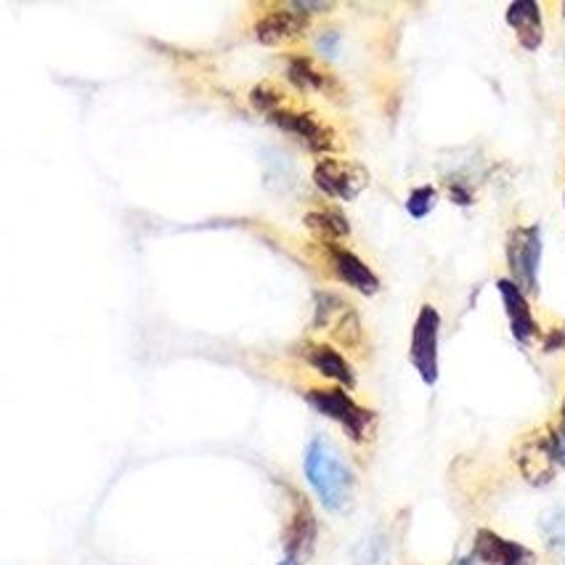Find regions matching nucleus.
<instances>
[{
  "label": "nucleus",
  "mask_w": 565,
  "mask_h": 565,
  "mask_svg": "<svg viewBox=\"0 0 565 565\" xmlns=\"http://www.w3.org/2000/svg\"><path fill=\"white\" fill-rule=\"evenodd\" d=\"M249 102H253L255 109L266 115L268 122L276 125L281 134L295 138V141H298L300 147H306L308 152L324 154L334 152V147H338V136H334L330 125L321 122L319 117L311 115V111L295 107L290 98L281 94L279 88H274V85H255V88L249 90Z\"/></svg>",
  "instance_id": "1"
},
{
  "label": "nucleus",
  "mask_w": 565,
  "mask_h": 565,
  "mask_svg": "<svg viewBox=\"0 0 565 565\" xmlns=\"http://www.w3.org/2000/svg\"><path fill=\"white\" fill-rule=\"evenodd\" d=\"M303 472L311 483L313 494L319 497L321 508L332 515H345L353 508L356 497V476L345 457L334 449L332 441L324 436H317L308 444L303 457Z\"/></svg>",
  "instance_id": "2"
},
{
  "label": "nucleus",
  "mask_w": 565,
  "mask_h": 565,
  "mask_svg": "<svg viewBox=\"0 0 565 565\" xmlns=\"http://www.w3.org/2000/svg\"><path fill=\"white\" fill-rule=\"evenodd\" d=\"M330 9L321 3H306V0H292V3H274L255 19V38L268 49H281V45L298 43L311 28L313 14Z\"/></svg>",
  "instance_id": "3"
},
{
  "label": "nucleus",
  "mask_w": 565,
  "mask_h": 565,
  "mask_svg": "<svg viewBox=\"0 0 565 565\" xmlns=\"http://www.w3.org/2000/svg\"><path fill=\"white\" fill-rule=\"evenodd\" d=\"M306 401L311 404L313 412L324 414L327 419L338 423L340 428L353 444H364L372 436L374 425H377V414L366 406H361L348 396L345 387H313L306 393Z\"/></svg>",
  "instance_id": "4"
},
{
  "label": "nucleus",
  "mask_w": 565,
  "mask_h": 565,
  "mask_svg": "<svg viewBox=\"0 0 565 565\" xmlns=\"http://www.w3.org/2000/svg\"><path fill=\"white\" fill-rule=\"evenodd\" d=\"M512 459H515V468L525 483L536 486V489L550 486L555 481L557 472L563 470L555 428L544 425V428L525 433L521 441L515 444V449H512Z\"/></svg>",
  "instance_id": "5"
},
{
  "label": "nucleus",
  "mask_w": 565,
  "mask_h": 565,
  "mask_svg": "<svg viewBox=\"0 0 565 565\" xmlns=\"http://www.w3.org/2000/svg\"><path fill=\"white\" fill-rule=\"evenodd\" d=\"M542 228L536 223L531 226H518L508 234L504 242V255H508L510 279L515 281L521 290L534 298L539 295V268H542Z\"/></svg>",
  "instance_id": "6"
},
{
  "label": "nucleus",
  "mask_w": 565,
  "mask_h": 565,
  "mask_svg": "<svg viewBox=\"0 0 565 565\" xmlns=\"http://www.w3.org/2000/svg\"><path fill=\"white\" fill-rule=\"evenodd\" d=\"M438 348H441V313L436 306L425 303L417 311L409 340V361L414 372L419 374L425 385L433 387L441 377V361H438Z\"/></svg>",
  "instance_id": "7"
},
{
  "label": "nucleus",
  "mask_w": 565,
  "mask_h": 565,
  "mask_svg": "<svg viewBox=\"0 0 565 565\" xmlns=\"http://www.w3.org/2000/svg\"><path fill=\"white\" fill-rule=\"evenodd\" d=\"M313 183L319 186V192H324L332 200L348 202L356 200L361 189L366 186V170L353 162L338 160V157H324L313 168Z\"/></svg>",
  "instance_id": "8"
},
{
  "label": "nucleus",
  "mask_w": 565,
  "mask_h": 565,
  "mask_svg": "<svg viewBox=\"0 0 565 565\" xmlns=\"http://www.w3.org/2000/svg\"><path fill=\"white\" fill-rule=\"evenodd\" d=\"M321 249H324V258L330 263L334 279H340L345 287H351L359 295H366V298L380 292V276L356 253L340 245H321Z\"/></svg>",
  "instance_id": "9"
},
{
  "label": "nucleus",
  "mask_w": 565,
  "mask_h": 565,
  "mask_svg": "<svg viewBox=\"0 0 565 565\" xmlns=\"http://www.w3.org/2000/svg\"><path fill=\"white\" fill-rule=\"evenodd\" d=\"M497 292L504 306V313H508L512 338H515L521 345L534 343L539 338V324H536L534 311H531L529 295H525L521 287L510 279V276H504V279L497 281Z\"/></svg>",
  "instance_id": "10"
},
{
  "label": "nucleus",
  "mask_w": 565,
  "mask_h": 565,
  "mask_svg": "<svg viewBox=\"0 0 565 565\" xmlns=\"http://www.w3.org/2000/svg\"><path fill=\"white\" fill-rule=\"evenodd\" d=\"M472 555L478 557L481 565H536L534 550L499 536L491 529H481L472 539Z\"/></svg>",
  "instance_id": "11"
},
{
  "label": "nucleus",
  "mask_w": 565,
  "mask_h": 565,
  "mask_svg": "<svg viewBox=\"0 0 565 565\" xmlns=\"http://www.w3.org/2000/svg\"><path fill=\"white\" fill-rule=\"evenodd\" d=\"M317 539H319L317 515H313L311 504L298 494L290 523H287L285 529V557H292V561L298 563L308 561V557L313 555V547H317Z\"/></svg>",
  "instance_id": "12"
},
{
  "label": "nucleus",
  "mask_w": 565,
  "mask_h": 565,
  "mask_svg": "<svg viewBox=\"0 0 565 565\" xmlns=\"http://www.w3.org/2000/svg\"><path fill=\"white\" fill-rule=\"evenodd\" d=\"M303 359L311 370H317L321 374V377L332 380V383L345 387V391L356 387V372H353L351 361L330 343H308Z\"/></svg>",
  "instance_id": "13"
},
{
  "label": "nucleus",
  "mask_w": 565,
  "mask_h": 565,
  "mask_svg": "<svg viewBox=\"0 0 565 565\" xmlns=\"http://www.w3.org/2000/svg\"><path fill=\"white\" fill-rule=\"evenodd\" d=\"M508 19V28L515 32L518 43L523 51H539L544 43V22H542V9L534 0H515L504 11Z\"/></svg>",
  "instance_id": "14"
},
{
  "label": "nucleus",
  "mask_w": 565,
  "mask_h": 565,
  "mask_svg": "<svg viewBox=\"0 0 565 565\" xmlns=\"http://www.w3.org/2000/svg\"><path fill=\"white\" fill-rule=\"evenodd\" d=\"M306 228L311 232L321 245H340L351 236V223L345 213L334 205H319L306 213Z\"/></svg>",
  "instance_id": "15"
},
{
  "label": "nucleus",
  "mask_w": 565,
  "mask_h": 565,
  "mask_svg": "<svg viewBox=\"0 0 565 565\" xmlns=\"http://www.w3.org/2000/svg\"><path fill=\"white\" fill-rule=\"evenodd\" d=\"M287 81L300 90H313V94H332L338 85L317 62L308 56H290L287 58Z\"/></svg>",
  "instance_id": "16"
},
{
  "label": "nucleus",
  "mask_w": 565,
  "mask_h": 565,
  "mask_svg": "<svg viewBox=\"0 0 565 565\" xmlns=\"http://www.w3.org/2000/svg\"><path fill=\"white\" fill-rule=\"evenodd\" d=\"M539 536H542L552 561L565 565V504H557L539 515Z\"/></svg>",
  "instance_id": "17"
},
{
  "label": "nucleus",
  "mask_w": 565,
  "mask_h": 565,
  "mask_svg": "<svg viewBox=\"0 0 565 565\" xmlns=\"http://www.w3.org/2000/svg\"><path fill=\"white\" fill-rule=\"evenodd\" d=\"M436 200H438V192L433 186L412 189L409 196H406V213L417 221L428 218V215L433 213V207H436Z\"/></svg>",
  "instance_id": "18"
},
{
  "label": "nucleus",
  "mask_w": 565,
  "mask_h": 565,
  "mask_svg": "<svg viewBox=\"0 0 565 565\" xmlns=\"http://www.w3.org/2000/svg\"><path fill=\"white\" fill-rule=\"evenodd\" d=\"M385 539L380 534H372L356 547V565H380L385 561Z\"/></svg>",
  "instance_id": "19"
},
{
  "label": "nucleus",
  "mask_w": 565,
  "mask_h": 565,
  "mask_svg": "<svg viewBox=\"0 0 565 565\" xmlns=\"http://www.w3.org/2000/svg\"><path fill=\"white\" fill-rule=\"evenodd\" d=\"M565 348V324L544 334V351H563Z\"/></svg>",
  "instance_id": "20"
},
{
  "label": "nucleus",
  "mask_w": 565,
  "mask_h": 565,
  "mask_svg": "<svg viewBox=\"0 0 565 565\" xmlns=\"http://www.w3.org/2000/svg\"><path fill=\"white\" fill-rule=\"evenodd\" d=\"M449 196L451 202H457V205H470L472 202L470 186H465V183H457V181L449 183Z\"/></svg>",
  "instance_id": "21"
},
{
  "label": "nucleus",
  "mask_w": 565,
  "mask_h": 565,
  "mask_svg": "<svg viewBox=\"0 0 565 565\" xmlns=\"http://www.w3.org/2000/svg\"><path fill=\"white\" fill-rule=\"evenodd\" d=\"M555 428V438H557V451H561V462L565 468V398L561 404V417H557V425H552Z\"/></svg>",
  "instance_id": "22"
},
{
  "label": "nucleus",
  "mask_w": 565,
  "mask_h": 565,
  "mask_svg": "<svg viewBox=\"0 0 565 565\" xmlns=\"http://www.w3.org/2000/svg\"><path fill=\"white\" fill-rule=\"evenodd\" d=\"M317 49H319L321 56L332 58L334 56V49H338V35H334V32H324V35H319Z\"/></svg>",
  "instance_id": "23"
},
{
  "label": "nucleus",
  "mask_w": 565,
  "mask_h": 565,
  "mask_svg": "<svg viewBox=\"0 0 565 565\" xmlns=\"http://www.w3.org/2000/svg\"><path fill=\"white\" fill-rule=\"evenodd\" d=\"M451 565H481V563H478V557L472 555V552H470V555H462V557H457V561L451 563Z\"/></svg>",
  "instance_id": "24"
},
{
  "label": "nucleus",
  "mask_w": 565,
  "mask_h": 565,
  "mask_svg": "<svg viewBox=\"0 0 565 565\" xmlns=\"http://www.w3.org/2000/svg\"><path fill=\"white\" fill-rule=\"evenodd\" d=\"M279 565H303V563L292 561V557H281V561H279Z\"/></svg>",
  "instance_id": "25"
},
{
  "label": "nucleus",
  "mask_w": 565,
  "mask_h": 565,
  "mask_svg": "<svg viewBox=\"0 0 565 565\" xmlns=\"http://www.w3.org/2000/svg\"><path fill=\"white\" fill-rule=\"evenodd\" d=\"M563 205H565V194H563Z\"/></svg>",
  "instance_id": "26"
}]
</instances>
